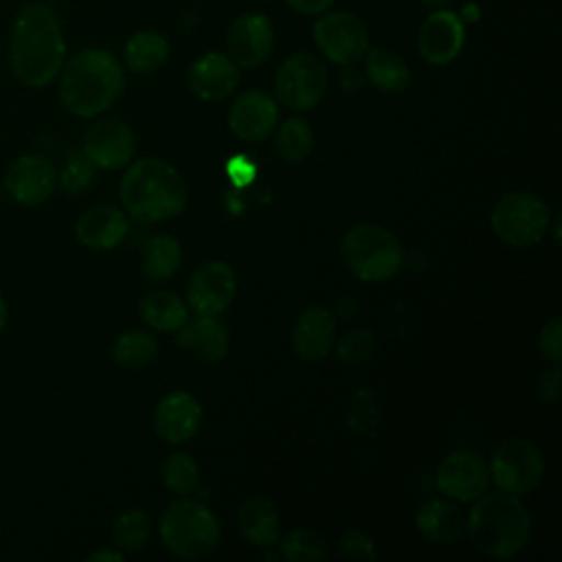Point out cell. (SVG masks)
I'll list each match as a JSON object with an SVG mask.
<instances>
[{
    "mask_svg": "<svg viewBox=\"0 0 562 562\" xmlns=\"http://www.w3.org/2000/svg\"><path fill=\"white\" fill-rule=\"evenodd\" d=\"M538 393L547 404H558V400H560V369H558V364H553L551 369H547L540 375Z\"/></svg>",
    "mask_w": 562,
    "mask_h": 562,
    "instance_id": "40",
    "label": "cell"
},
{
    "mask_svg": "<svg viewBox=\"0 0 562 562\" xmlns=\"http://www.w3.org/2000/svg\"><path fill=\"white\" fill-rule=\"evenodd\" d=\"M312 42L327 61L347 66L364 57L369 48V31L356 13L329 9L316 15L312 24Z\"/></svg>",
    "mask_w": 562,
    "mask_h": 562,
    "instance_id": "9",
    "label": "cell"
},
{
    "mask_svg": "<svg viewBox=\"0 0 562 562\" xmlns=\"http://www.w3.org/2000/svg\"><path fill=\"white\" fill-rule=\"evenodd\" d=\"M342 257L362 281H386L402 263V248L393 233L378 224H358L342 239Z\"/></svg>",
    "mask_w": 562,
    "mask_h": 562,
    "instance_id": "6",
    "label": "cell"
},
{
    "mask_svg": "<svg viewBox=\"0 0 562 562\" xmlns=\"http://www.w3.org/2000/svg\"><path fill=\"white\" fill-rule=\"evenodd\" d=\"M465 520V533L472 544L492 558H509L518 553L529 538L531 518L520 496L507 492L481 494Z\"/></svg>",
    "mask_w": 562,
    "mask_h": 562,
    "instance_id": "4",
    "label": "cell"
},
{
    "mask_svg": "<svg viewBox=\"0 0 562 562\" xmlns=\"http://www.w3.org/2000/svg\"><path fill=\"white\" fill-rule=\"evenodd\" d=\"M465 22L452 9L428 11L417 31V53L430 66L454 61L465 46Z\"/></svg>",
    "mask_w": 562,
    "mask_h": 562,
    "instance_id": "12",
    "label": "cell"
},
{
    "mask_svg": "<svg viewBox=\"0 0 562 562\" xmlns=\"http://www.w3.org/2000/svg\"><path fill=\"white\" fill-rule=\"evenodd\" d=\"M487 470L498 490L514 496H525L540 485L544 461L531 441L522 437H509L496 446Z\"/></svg>",
    "mask_w": 562,
    "mask_h": 562,
    "instance_id": "10",
    "label": "cell"
},
{
    "mask_svg": "<svg viewBox=\"0 0 562 562\" xmlns=\"http://www.w3.org/2000/svg\"><path fill=\"white\" fill-rule=\"evenodd\" d=\"M66 61V40L57 13L46 4L24 7L11 31L9 64L13 75L31 88L48 86Z\"/></svg>",
    "mask_w": 562,
    "mask_h": 562,
    "instance_id": "1",
    "label": "cell"
},
{
    "mask_svg": "<svg viewBox=\"0 0 562 562\" xmlns=\"http://www.w3.org/2000/svg\"><path fill=\"white\" fill-rule=\"evenodd\" d=\"M274 50V26L266 13L248 11L233 20L226 33V55L246 70L263 66Z\"/></svg>",
    "mask_w": 562,
    "mask_h": 562,
    "instance_id": "11",
    "label": "cell"
},
{
    "mask_svg": "<svg viewBox=\"0 0 562 562\" xmlns=\"http://www.w3.org/2000/svg\"><path fill=\"white\" fill-rule=\"evenodd\" d=\"M55 167L48 158L40 154H26L15 158L4 173L7 193L24 206H35L48 200L55 189Z\"/></svg>",
    "mask_w": 562,
    "mask_h": 562,
    "instance_id": "16",
    "label": "cell"
},
{
    "mask_svg": "<svg viewBox=\"0 0 562 562\" xmlns=\"http://www.w3.org/2000/svg\"><path fill=\"white\" fill-rule=\"evenodd\" d=\"M327 90L325 61L307 50L292 53L274 72V97L294 112L312 110Z\"/></svg>",
    "mask_w": 562,
    "mask_h": 562,
    "instance_id": "8",
    "label": "cell"
},
{
    "mask_svg": "<svg viewBox=\"0 0 562 562\" xmlns=\"http://www.w3.org/2000/svg\"><path fill=\"white\" fill-rule=\"evenodd\" d=\"M143 321L158 331H178L187 323V305L169 290L149 292L140 301Z\"/></svg>",
    "mask_w": 562,
    "mask_h": 562,
    "instance_id": "27",
    "label": "cell"
},
{
    "mask_svg": "<svg viewBox=\"0 0 562 562\" xmlns=\"http://www.w3.org/2000/svg\"><path fill=\"white\" fill-rule=\"evenodd\" d=\"M279 123V103L263 90L241 92L228 110V127L241 140H263Z\"/></svg>",
    "mask_w": 562,
    "mask_h": 562,
    "instance_id": "17",
    "label": "cell"
},
{
    "mask_svg": "<svg viewBox=\"0 0 562 562\" xmlns=\"http://www.w3.org/2000/svg\"><path fill=\"white\" fill-rule=\"evenodd\" d=\"M551 213L544 200L529 191H509L492 209V228L509 246H533L549 231Z\"/></svg>",
    "mask_w": 562,
    "mask_h": 562,
    "instance_id": "7",
    "label": "cell"
},
{
    "mask_svg": "<svg viewBox=\"0 0 562 562\" xmlns=\"http://www.w3.org/2000/svg\"><path fill=\"white\" fill-rule=\"evenodd\" d=\"M189 88L202 101H222L239 83V66L222 50H209L193 59L187 72Z\"/></svg>",
    "mask_w": 562,
    "mask_h": 562,
    "instance_id": "18",
    "label": "cell"
},
{
    "mask_svg": "<svg viewBox=\"0 0 562 562\" xmlns=\"http://www.w3.org/2000/svg\"><path fill=\"white\" fill-rule=\"evenodd\" d=\"M178 345L209 362H215L224 358L228 349V334L215 316H198L193 323H184L178 329Z\"/></svg>",
    "mask_w": 562,
    "mask_h": 562,
    "instance_id": "25",
    "label": "cell"
},
{
    "mask_svg": "<svg viewBox=\"0 0 562 562\" xmlns=\"http://www.w3.org/2000/svg\"><path fill=\"white\" fill-rule=\"evenodd\" d=\"M336 321L325 307H307L294 327V351L303 360H321L334 345Z\"/></svg>",
    "mask_w": 562,
    "mask_h": 562,
    "instance_id": "21",
    "label": "cell"
},
{
    "mask_svg": "<svg viewBox=\"0 0 562 562\" xmlns=\"http://www.w3.org/2000/svg\"><path fill=\"white\" fill-rule=\"evenodd\" d=\"M162 479L171 492L187 496L198 485V465L189 454L173 452L162 463Z\"/></svg>",
    "mask_w": 562,
    "mask_h": 562,
    "instance_id": "33",
    "label": "cell"
},
{
    "mask_svg": "<svg viewBox=\"0 0 562 562\" xmlns=\"http://www.w3.org/2000/svg\"><path fill=\"white\" fill-rule=\"evenodd\" d=\"M235 290L237 279L233 268L224 261H206L191 274L187 288L189 307L198 316H217L231 305Z\"/></svg>",
    "mask_w": 562,
    "mask_h": 562,
    "instance_id": "14",
    "label": "cell"
},
{
    "mask_svg": "<svg viewBox=\"0 0 562 562\" xmlns=\"http://www.w3.org/2000/svg\"><path fill=\"white\" fill-rule=\"evenodd\" d=\"M490 483V470L483 459L470 450H457L443 457L437 468V487L454 501L479 498Z\"/></svg>",
    "mask_w": 562,
    "mask_h": 562,
    "instance_id": "15",
    "label": "cell"
},
{
    "mask_svg": "<svg viewBox=\"0 0 562 562\" xmlns=\"http://www.w3.org/2000/svg\"><path fill=\"white\" fill-rule=\"evenodd\" d=\"M237 525L241 538L255 547H272L279 540L277 507L263 496H250L241 503Z\"/></svg>",
    "mask_w": 562,
    "mask_h": 562,
    "instance_id": "23",
    "label": "cell"
},
{
    "mask_svg": "<svg viewBox=\"0 0 562 562\" xmlns=\"http://www.w3.org/2000/svg\"><path fill=\"white\" fill-rule=\"evenodd\" d=\"M380 419V408L378 402L371 400V393L362 391L353 397L349 404V426H353L358 432H369L373 424Z\"/></svg>",
    "mask_w": 562,
    "mask_h": 562,
    "instance_id": "36",
    "label": "cell"
},
{
    "mask_svg": "<svg viewBox=\"0 0 562 562\" xmlns=\"http://www.w3.org/2000/svg\"><path fill=\"white\" fill-rule=\"evenodd\" d=\"M340 553L347 560H358V562H373L378 558L373 540L364 531H358V529H349L340 538Z\"/></svg>",
    "mask_w": 562,
    "mask_h": 562,
    "instance_id": "37",
    "label": "cell"
},
{
    "mask_svg": "<svg viewBox=\"0 0 562 562\" xmlns=\"http://www.w3.org/2000/svg\"><path fill=\"white\" fill-rule=\"evenodd\" d=\"M121 558H123V553H119V551H94L86 560H112V562H116Z\"/></svg>",
    "mask_w": 562,
    "mask_h": 562,
    "instance_id": "43",
    "label": "cell"
},
{
    "mask_svg": "<svg viewBox=\"0 0 562 562\" xmlns=\"http://www.w3.org/2000/svg\"><path fill=\"white\" fill-rule=\"evenodd\" d=\"M136 149L134 132L127 123L114 116L94 121L83 136V154L94 167L114 171L130 165Z\"/></svg>",
    "mask_w": 562,
    "mask_h": 562,
    "instance_id": "13",
    "label": "cell"
},
{
    "mask_svg": "<svg viewBox=\"0 0 562 562\" xmlns=\"http://www.w3.org/2000/svg\"><path fill=\"white\" fill-rule=\"evenodd\" d=\"M373 345H375V340H373L371 331L351 329L338 340V356L349 364H358V362H364L373 353Z\"/></svg>",
    "mask_w": 562,
    "mask_h": 562,
    "instance_id": "35",
    "label": "cell"
},
{
    "mask_svg": "<svg viewBox=\"0 0 562 562\" xmlns=\"http://www.w3.org/2000/svg\"><path fill=\"white\" fill-rule=\"evenodd\" d=\"M417 529L437 544H454L465 536V516L448 501H428L417 512Z\"/></svg>",
    "mask_w": 562,
    "mask_h": 562,
    "instance_id": "22",
    "label": "cell"
},
{
    "mask_svg": "<svg viewBox=\"0 0 562 562\" xmlns=\"http://www.w3.org/2000/svg\"><path fill=\"white\" fill-rule=\"evenodd\" d=\"M220 522L215 514L191 498L173 501L160 518L162 544L178 558L200 560L220 544Z\"/></svg>",
    "mask_w": 562,
    "mask_h": 562,
    "instance_id": "5",
    "label": "cell"
},
{
    "mask_svg": "<svg viewBox=\"0 0 562 562\" xmlns=\"http://www.w3.org/2000/svg\"><path fill=\"white\" fill-rule=\"evenodd\" d=\"M428 11H435V9H446L452 0H419Z\"/></svg>",
    "mask_w": 562,
    "mask_h": 562,
    "instance_id": "44",
    "label": "cell"
},
{
    "mask_svg": "<svg viewBox=\"0 0 562 562\" xmlns=\"http://www.w3.org/2000/svg\"><path fill=\"white\" fill-rule=\"evenodd\" d=\"M340 83H342V88H345V90H356V88H360V83H362V75L353 68V64L342 66Z\"/></svg>",
    "mask_w": 562,
    "mask_h": 562,
    "instance_id": "42",
    "label": "cell"
},
{
    "mask_svg": "<svg viewBox=\"0 0 562 562\" xmlns=\"http://www.w3.org/2000/svg\"><path fill=\"white\" fill-rule=\"evenodd\" d=\"M360 61L364 64V77L380 92H402L411 83L408 64L393 50L369 46Z\"/></svg>",
    "mask_w": 562,
    "mask_h": 562,
    "instance_id": "26",
    "label": "cell"
},
{
    "mask_svg": "<svg viewBox=\"0 0 562 562\" xmlns=\"http://www.w3.org/2000/svg\"><path fill=\"white\" fill-rule=\"evenodd\" d=\"M127 233V217L110 204L88 209L75 224L77 239L92 250H110L123 241Z\"/></svg>",
    "mask_w": 562,
    "mask_h": 562,
    "instance_id": "20",
    "label": "cell"
},
{
    "mask_svg": "<svg viewBox=\"0 0 562 562\" xmlns=\"http://www.w3.org/2000/svg\"><path fill=\"white\" fill-rule=\"evenodd\" d=\"M151 533V522L145 512L140 509H127L123 512L112 527V538L116 547L125 551H138L147 544Z\"/></svg>",
    "mask_w": 562,
    "mask_h": 562,
    "instance_id": "32",
    "label": "cell"
},
{
    "mask_svg": "<svg viewBox=\"0 0 562 562\" xmlns=\"http://www.w3.org/2000/svg\"><path fill=\"white\" fill-rule=\"evenodd\" d=\"M61 187L68 193H81L94 180V165L83 151H70L61 167Z\"/></svg>",
    "mask_w": 562,
    "mask_h": 562,
    "instance_id": "34",
    "label": "cell"
},
{
    "mask_svg": "<svg viewBox=\"0 0 562 562\" xmlns=\"http://www.w3.org/2000/svg\"><path fill=\"white\" fill-rule=\"evenodd\" d=\"M187 184L176 167L160 158L136 160L121 180L123 209L136 222H162L184 211Z\"/></svg>",
    "mask_w": 562,
    "mask_h": 562,
    "instance_id": "3",
    "label": "cell"
},
{
    "mask_svg": "<svg viewBox=\"0 0 562 562\" xmlns=\"http://www.w3.org/2000/svg\"><path fill=\"white\" fill-rule=\"evenodd\" d=\"M4 323H7V305H4V301L0 296V331L4 329Z\"/></svg>",
    "mask_w": 562,
    "mask_h": 562,
    "instance_id": "45",
    "label": "cell"
},
{
    "mask_svg": "<svg viewBox=\"0 0 562 562\" xmlns=\"http://www.w3.org/2000/svg\"><path fill=\"white\" fill-rule=\"evenodd\" d=\"M281 555L290 562H321L327 558V542L314 529H294L281 540Z\"/></svg>",
    "mask_w": 562,
    "mask_h": 562,
    "instance_id": "31",
    "label": "cell"
},
{
    "mask_svg": "<svg viewBox=\"0 0 562 562\" xmlns=\"http://www.w3.org/2000/svg\"><path fill=\"white\" fill-rule=\"evenodd\" d=\"M312 145H314V132L310 123L301 116H290L288 121H283L274 140V147L285 162L303 160L312 151Z\"/></svg>",
    "mask_w": 562,
    "mask_h": 562,
    "instance_id": "30",
    "label": "cell"
},
{
    "mask_svg": "<svg viewBox=\"0 0 562 562\" xmlns=\"http://www.w3.org/2000/svg\"><path fill=\"white\" fill-rule=\"evenodd\" d=\"M226 173L231 176L233 184L246 187V184H250L252 178H255V165H252L246 156H233V158L226 162Z\"/></svg>",
    "mask_w": 562,
    "mask_h": 562,
    "instance_id": "39",
    "label": "cell"
},
{
    "mask_svg": "<svg viewBox=\"0 0 562 562\" xmlns=\"http://www.w3.org/2000/svg\"><path fill=\"white\" fill-rule=\"evenodd\" d=\"M180 261V244L169 235H158L145 244L140 268L149 281H167L178 272Z\"/></svg>",
    "mask_w": 562,
    "mask_h": 562,
    "instance_id": "28",
    "label": "cell"
},
{
    "mask_svg": "<svg viewBox=\"0 0 562 562\" xmlns=\"http://www.w3.org/2000/svg\"><path fill=\"white\" fill-rule=\"evenodd\" d=\"M540 351L551 364H560L562 360V323L553 316L540 331Z\"/></svg>",
    "mask_w": 562,
    "mask_h": 562,
    "instance_id": "38",
    "label": "cell"
},
{
    "mask_svg": "<svg viewBox=\"0 0 562 562\" xmlns=\"http://www.w3.org/2000/svg\"><path fill=\"white\" fill-rule=\"evenodd\" d=\"M292 11L301 13V15H310L316 18L325 11H329L334 7L336 0H283Z\"/></svg>",
    "mask_w": 562,
    "mask_h": 562,
    "instance_id": "41",
    "label": "cell"
},
{
    "mask_svg": "<svg viewBox=\"0 0 562 562\" xmlns=\"http://www.w3.org/2000/svg\"><path fill=\"white\" fill-rule=\"evenodd\" d=\"M158 353V340L154 338V334L143 331V329H130L123 331L112 349L114 362L123 369L130 371H138L143 367H147L149 362H154Z\"/></svg>",
    "mask_w": 562,
    "mask_h": 562,
    "instance_id": "29",
    "label": "cell"
},
{
    "mask_svg": "<svg viewBox=\"0 0 562 562\" xmlns=\"http://www.w3.org/2000/svg\"><path fill=\"white\" fill-rule=\"evenodd\" d=\"M169 59V40L154 31L143 29L127 37L123 46V66L136 75H151Z\"/></svg>",
    "mask_w": 562,
    "mask_h": 562,
    "instance_id": "24",
    "label": "cell"
},
{
    "mask_svg": "<svg viewBox=\"0 0 562 562\" xmlns=\"http://www.w3.org/2000/svg\"><path fill=\"white\" fill-rule=\"evenodd\" d=\"M59 101L81 119L105 112L125 88V68L105 48H83L61 66Z\"/></svg>",
    "mask_w": 562,
    "mask_h": 562,
    "instance_id": "2",
    "label": "cell"
},
{
    "mask_svg": "<svg viewBox=\"0 0 562 562\" xmlns=\"http://www.w3.org/2000/svg\"><path fill=\"white\" fill-rule=\"evenodd\" d=\"M202 422L200 402L184 391L165 395L154 411V430L169 443L189 441Z\"/></svg>",
    "mask_w": 562,
    "mask_h": 562,
    "instance_id": "19",
    "label": "cell"
}]
</instances>
